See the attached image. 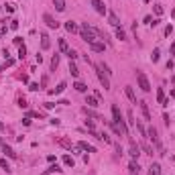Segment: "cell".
<instances>
[{"instance_id": "obj_46", "label": "cell", "mask_w": 175, "mask_h": 175, "mask_svg": "<svg viewBox=\"0 0 175 175\" xmlns=\"http://www.w3.org/2000/svg\"><path fill=\"white\" fill-rule=\"evenodd\" d=\"M145 23L147 24H153V16H145Z\"/></svg>"}, {"instance_id": "obj_11", "label": "cell", "mask_w": 175, "mask_h": 175, "mask_svg": "<svg viewBox=\"0 0 175 175\" xmlns=\"http://www.w3.org/2000/svg\"><path fill=\"white\" fill-rule=\"evenodd\" d=\"M90 49H92V51H96V53H104L106 45L100 43V41H94V43H90Z\"/></svg>"}, {"instance_id": "obj_23", "label": "cell", "mask_w": 175, "mask_h": 175, "mask_svg": "<svg viewBox=\"0 0 175 175\" xmlns=\"http://www.w3.org/2000/svg\"><path fill=\"white\" fill-rule=\"evenodd\" d=\"M59 49H61V53H65V55H67L69 47H67V41H65L63 37H61V39H59Z\"/></svg>"}, {"instance_id": "obj_17", "label": "cell", "mask_w": 175, "mask_h": 175, "mask_svg": "<svg viewBox=\"0 0 175 175\" xmlns=\"http://www.w3.org/2000/svg\"><path fill=\"white\" fill-rule=\"evenodd\" d=\"M108 23H110L112 27H120V20H118L116 12H108Z\"/></svg>"}, {"instance_id": "obj_44", "label": "cell", "mask_w": 175, "mask_h": 175, "mask_svg": "<svg viewBox=\"0 0 175 175\" xmlns=\"http://www.w3.org/2000/svg\"><path fill=\"white\" fill-rule=\"evenodd\" d=\"M43 106H45V108H47V110H51V108H53V106H55V104H53V102H43Z\"/></svg>"}, {"instance_id": "obj_33", "label": "cell", "mask_w": 175, "mask_h": 175, "mask_svg": "<svg viewBox=\"0 0 175 175\" xmlns=\"http://www.w3.org/2000/svg\"><path fill=\"white\" fill-rule=\"evenodd\" d=\"M67 57H69V61H75V59H78V51L69 49V51H67Z\"/></svg>"}, {"instance_id": "obj_16", "label": "cell", "mask_w": 175, "mask_h": 175, "mask_svg": "<svg viewBox=\"0 0 175 175\" xmlns=\"http://www.w3.org/2000/svg\"><path fill=\"white\" fill-rule=\"evenodd\" d=\"M124 94H126V98L130 100L132 104H136V96H134V90H132V86H126V88H124Z\"/></svg>"}, {"instance_id": "obj_28", "label": "cell", "mask_w": 175, "mask_h": 175, "mask_svg": "<svg viewBox=\"0 0 175 175\" xmlns=\"http://www.w3.org/2000/svg\"><path fill=\"white\" fill-rule=\"evenodd\" d=\"M57 65H59V53H55L53 57H51V69L55 71V69H57Z\"/></svg>"}, {"instance_id": "obj_21", "label": "cell", "mask_w": 175, "mask_h": 175, "mask_svg": "<svg viewBox=\"0 0 175 175\" xmlns=\"http://www.w3.org/2000/svg\"><path fill=\"white\" fill-rule=\"evenodd\" d=\"M163 102H165V90L163 88H157V104L163 106Z\"/></svg>"}, {"instance_id": "obj_22", "label": "cell", "mask_w": 175, "mask_h": 175, "mask_svg": "<svg viewBox=\"0 0 175 175\" xmlns=\"http://www.w3.org/2000/svg\"><path fill=\"white\" fill-rule=\"evenodd\" d=\"M149 175H161V165L159 163H151V167H149Z\"/></svg>"}, {"instance_id": "obj_24", "label": "cell", "mask_w": 175, "mask_h": 175, "mask_svg": "<svg viewBox=\"0 0 175 175\" xmlns=\"http://www.w3.org/2000/svg\"><path fill=\"white\" fill-rule=\"evenodd\" d=\"M69 71H71L73 78H79V69H78V65L73 63V61H69Z\"/></svg>"}, {"instance_id": "obj_7", "label": "cell", "mask_w": 175, "mask_h": 175, "mask_svg": "<svg viewBox=\"0 0 175 175\" xmlns=\"http://www.w3.org/2000/svg\"><path fill=\"white\" fill-rule=\"evenodd\" d=\"M139 106H141V112H143V116H145V120L151 122L153 118H151V112H149V104H147L145 100H141V102H139Z\"/></svg>"}, {"instance_id": "obj_18", "label": "cell", "mask_w": 175, "mask_h": 175, "mask_svg": "<svg viewBox=\"0 0 175 175\" xmlns=\"http://www.w3.org/2000/svg\"><path fill=\"white\" fill-rule=\"evenodd\" d=\"M73 90H78L82 94H88V86L83 82H73Z\"/></svg>"}, {"instance_id": "obj_19", "label": "cell", "mask_w": 175, "mask_h": 175, "mask_svg": "<svg viewBox=\"0 0 175 175\" xmlns=\"http://www.w3.org/2000/svg\"><path fill=\"white\" fill-rule=\"evenodd\" d=\"M61 171H63V169H61V167H59V165H57V163H55V165H51V167H49V169H47V171H43V173H41V175H51V173H61Z\"/></svg>"}, {"instance_id": "obj_29", "label": "cell", "mask_w": 175, "mask_h": 175, "mask_svg": "<svg viewBox=\"0 0 175 175\" xmlns=\"http://www.w3.org/2000/svg\"><path fill=\"white\" fill-rule=\"evenodd\" d=\"M0 167H2L6 173H12V169H10V165H8V161L6 159H0Z\"/></svg>"}, {"instance_id": "obj_25", "label": "cell", "mask_w": 175, "mask_h": 175, "mask_svg": "<svg viewBox=\"0 0 175 175\" xmlns=\"http://www.w3.org/2000/svg\"><path fill=\"white\" fill-rule=\"evenodd\" d=\"M128 171H130V173H139V171H141V167H139V163H136V161H130Z\"/></svg>"}, {"instance_id": "obj_8", "label": "cell", "mask_w": 175, "mask_h": 175, "mask_svg": "<svg viewBox=\"0 0 175 175\" xmlns=\"http://www.w3.org/2000/svg\"><path fill=\"white\" fill-rule=\"evenodd\" d=\"M65 90H67V83H65V82H59L55 90H49V96H59V94L65 92Z\"/></svg>"}, {"instance_id": "obj_5", "label": "cell", "mask_w": 175, "mask_h": 175, "mask_svg": "<svg viewBox=\"0 0 175 175\" xmlns=\"http://www.w3.org/2000/svg\"><path fill=\"white\" fill-rule=\"evenodd\" d=\"M43 23L47 24L49 29H59V20H55L49 12H45V15H43Z\"/></svg>"}, {"instance_id": "obj_38", "label": "cell", "mask_w": 175, "mask_h": 175, "mask_svg": "<svg viewBox=\"0 0 175 175\" xmlns=\"http://www.w3.org/2000/svg\"><path fill=\"white\" fill-rule=\"evenodd\" d=\"M86 128H88V130H94V128H96L94 120H90V118H88V120H86Z\"/></svg>"}, {"instance_id": "obj_15", "label": "cell", "mask_w": 175, "mask_h": 175, "mask_svg": "<svg viewBox=\"0 0 175 175\" xmlns=\"http://www.w3.org/2000/svg\"><path fill=\"white\" fill-rule=\"evenodd\" d=\"M86 104L90 108H98V106H100V100H98L96 96H86Z\"/></svg>"}, {"instance_id": "obj_20", "label": "cell", "mask_w": 175, "mask_h": 175, "mask_svg": "<svg viewBox=\"0 0 175 175\" xmlns=\"http://www.w3.org/2000/svg\"><path fill=\"white\" fill-rule=\"evenodd\" d=\"M53 6L57 12H65V0H53Z\"/></svg>"}, {"instance_id": "obj_9", "label": "cell", "mask_w": 175, "mask_h": 175, "mask_svg": "<svg viewBox=\"0 0 175 175\" xmlns=\"http://www.w3.org/2000/svg\"><path fill=\"white\" fill-rule=\"evenodd\" d=\"M2 153H4L6 157H10V159H19V155H16V151L15 149H12V147H8L4 143V145H2Z\"/></svg>"}, {"instance_id": "obj_4", "label": "cell", "mask_w": 175, "mask_h": 175, "mask_svg": "<svg viewBox=\"0 0 175 175\" xmlns=\"http://www.w3.org/2000/svg\"><path fill=\"white\" fill-rule=\"evenodd\" d=\"M92 6H94V10H96L100 16L108 15V8H106V4H104V0H92Z\"/></svg>"}, {"instance_id": "obj_31", "label": "cell", "mask_w": 175, "mask_h": 175, "mask_svg": "<svg viewBox=\"0 0 175 175\" xmlns=\"http://www.w3.org/2000/svg\"><path fill=\"white\" fill-rule=\"evenodd\" d=\"M100 69H104V73H106L108 78H110V75H112V71H110V65H108V63H104V61H102V63H100Z\"/></svg>"}, {"instance_id": "obj_34", "label": "cell", "mask_w": 175, "mask_h": 175, "mask_svg": "<svg viewBox=\"0 0 175 175\" xmlns=\"http://www.w3.org/2000/svg\"><path fill=\"white\" fill-rule=\"evenodd\" d=\"M100 139H102V141L106 143V145H112V139H110V136L106 134V132H100Z\"/></svg>"}, {"instance_id": "obj_37", "label": "cell", "mask_w": 175, "mask_h": 175, "mask_svg": "<svg viewBox=\"0 0 175 175\" xmlns=\"http://www.w3.org/2000/svg\"><path fill=\"white\" fill-rule=\"evenodd\" d=\"M24 55H27V47H24V45H20V47H19V57L24 59Z\"/></svg>"}, {"instance_id": "obj_35", "label": "cell", "mask_w": 175, "mask_h": 175, "mask_svg": "<svg viewBox=\"0 0 175 175\" xmlns=\"http://www.w3.org/2000/svg\"><path fill=\"white\" fill-rule=\"evenodd\" d=\"M141 149L147 153V155H151V157H153V147H149V145H141Z\"/></svg>"}, {"instance_id": "obj_45", "label": "cell", "mask_w": 175, "mask_h": 175, "mask_svg": "<svg viewBox=\"0 0 175 175\" xmlns=\"http://www.w3.org/2000/svg\"><path fill=\"white\" fill-rule=\"evenodd\" d=\"M15 10V4H6V12H12Z\"/></svg>"}, {"instance_id": "obj_32", "label": "cell", "mask_w": 175, "mask_h": 175, "mask_svg": "<svg viewBox=\"0 0 175 175\" xmlns=\"http://www.w3.org/2000/svg\"><path fill=\"white\" fill-rule=\"evenodd\" d=\"M134 126H136V130L141 132V136H147V130H145V126H143L141 122H134Z\"/></svg>"}, {"instance_id": "obj_43", "label": "cell", "mask_w": 175, "mask_h": 175, "mask_svg": "<svg viewBox=\"0 0 175 175\" xmlns=\"http://www.w3.org/2000/svg\"><path fill=\"white\" fill-rule=\"evenodd\" d=\"M29 90H33V92H37V90H41V88H39V83H31V86H29Z\"/></svg>"}, {"instance_id": "obj_27", "label": "cell", "mask_w": 175, "mask_h": 175, "mask_svg": "<svg viewBox=\"0 0 175 175\" xmlns=\"http://www.w3.org/2000/svg\"><path fill=\"white\" fill-rule=\"evenodd\" d=\"M63 165H67V167H73V165H75V161H73V157H69V155H63Z\"/></svg>"}, {"instance_id": "obj_40", "label": "cell", "mask_w": 175, "mask_h": 175, "mask_svg": "<svg viewBox=\"0 0 175 175\" xmlns=\"http://www.w3.org/2000/svg\"><path fill=\"white\" fill-rule=\"evenodd\" d=\"M171 33H173V24H167V27H165V35L169 37Z\"/></svg>"}, {"instance_id": "obj_6", "label": "cell", "mask_w": 175, "mask_h": 175, "mask_svg": "<svg viewBox=\"0 0 175 175\" xmlns=\"http://www.w3.org/2000/svg\"><path fill=\"white\" fill-rule=\"evenodd\" d=\"M128 155H130V159H132V161H136V159H139V155H141V147L136 145L134 141H130V149H128Z\"/></svg>"}, {"instance_id": "obj_26", "label": "cell", "mask_w": 175, "mask_h": 175, "mask_svg": "<svg viewBox=\"0 0 175 175\" xmlns=\"http://www.w3.org/2000/svg\"><path fill=\"white\" fill-rule=\"evenodd\" d=\"M159 55H161L159 47H155V49H153V53H151V61H153V63H157V61H159Z\"/></svg>"}, {"instance_id": "obj_3", "label": "cell", "mask_w": 175, "mask_h": 175, "mask_svg": "<svg viewBox=\"0 0 175 175\" xmlns=\"http://www.w3.org/2000/svg\"><path fill=\"white\" fill-rule=\"evenodd\" d=\"M94 69H96V75H98V79H100V83H102V88L104 90H110V78L100 69V65H94Z\"/></svg>"}, {"instance_id": "obj_41", "label": "cell", "mask_w": 175, "mask_h": 175, "mask_svg": "<svg viewBox=\"0 0 175 175\" xmlns=\"http://www.w3.org/2000/svg\"><path fill=\"white\" fill-rule=\"evenodd\" d=\"M19 106H20V108H27L29 104H27V100H24V98H19Z\"/></svg>"}, {"instance_id": "obj_14", "label": "cell", "mask_w": 175, "mask_h": 175, "mask_svg": "<svg viewBox=\"0 0 175 175\" xmlns=\"http://www.w3.org/2000/svg\"><path fill=\"white\" fill-rule=\"evenodd\" d=\"M63 27H65V31H67V33H79V27L73 23V20H67Z\"/></svg>"}, {"instance_id": "obj_13", "label": "cell", "mask_w": 175, "mask_h": 175, "mask_svg": "<svg viewBox=\"0 0 175 175\" xmlns=\"http://www.w3.org/2000/svg\"><path fill=\"white\" fill-rule=\"evenodd\" d=\"M78 147L82 149V151H88V153H96V147H94V145H90V143H86V141H79V143H78Z\"/></svg>"}, {"instance_id": "obj_48", "label": "cell", "mask_w": 175, "mask_h": 175, "mask_svg": "<svg viewBox=\"0 0 175 175\" xmlns=\"http://www.w3.org/2000/svg\"><path fill=\"white\" fill-rule=\"evenodd\" d=\"M0 130H4V122H0Z\"/></svg>"}, {"instance_id": "obj_1", "label": "cell", "mask_w": 175, "mask_h": 175, "mask_svg": "<svg viewBox=\"0 0 175 175\" xmlns=\"http://www.w3.org/2000/svg\"><path fill=\"white\" fill-rule=\"evenodd\" d=\"M79 37H82V39L86 41L88 45L96 41V33H94L92 27H88V23H83V24H82V29H79Z\"/></svg>"}, {"instance_id": "obj_49", "label": "cell", "mask_w": 175, "mask_h": 175, "mask_svg": "<svg viewBox=\"0 0 175 175\" xmlns=\"http://www.w3.org/2000/svg\"><path fill=\"white\" fill-rule=\"evenodd\" d=\"M171 96H173V98H175V88H173V90H171Z\"/></svg>"}, {"instance_id": "obj_39", "label": "cell", "mask_w": 175, "mask_h": 175, "mask_svg": "<svg viewBox=\"0 0 175 175\" xmlns=\"http://www.w3.org/2000/svg\"><path fill=\"white\" fill-rule=\"evenodd\" d=\"M126 118H128V124H130V126H134V116H132V112H126Z\"/></svg>"}, {"instance_id": "obj_51", "label": "cell", "mask_w": 175, "mask_h": 175, "mask_svg": "<svg viewBox=\"0 0 175 175\" xmlns=\"http://www.w3.org/2000/svg\"><path fill=\"white\" fill-rule=\"evenodd\" d=\"M130 175H139V173H130Z\"/></svg>"}, {"instance_id": "obj_50", "label": "cell", "mask_w": 175, "mask_h": 175, "mask_svg": "<svg viewBox=\"0 0 175 175\" xmlns=\"http://www.w3.org/2000/svg\"><path fill=\"white\" fill-rule=\"evenodd\" d=\"M2 145H4V141H2V139H0V147H2Z\"/></svg>"}, {"instance_id": "obj_42", "label": "cell", "mask_w": 175, "mask_h": 175, "mask_svg": "<svg viewBox=\"0 0 175 175\" xmlns=\"http://www.w3.org/2000/svg\"><path fill=\"white\" fill-rule=\"evenodd\" d=\"M10 29H12V31L19 29V20H10Z\"/></svg>"}, {"instance_id": "obj_2", "label": "cell", "mask_w": 175, "mask_h": 175, "mask_svg": "<svg viewBox=\"0 0 175 175\" xmlns=\"http://www.w3.org/2000/svg\"><path fill=\"white\" fill-rule=\"evenodd\" d=\"M136 82H139V88H141L145 94L151 92V83H149V78L145 75V71H139V69H136Z\"/></svg>"}, {"instance_id": "obj_10", "label": "cell", "mask_w": 175, "mask_h": 175, "mask_svg": "<svg viewBox=\"0 0 175 175\" xmlns=\"http://www.w3.org/2000/svg\"><path fill=\"white\" fill-rule=\"evenodd\" d=\"M41 49H43V51L51 49V39H49L47 33H41Z\"/></svg>"}, {"instance_id": "obj_36", "label": "cell", "mask_w": 175, "mask_h": 175, "mask_svg": "<svg viewBox=\"0 0 175 175\" xmlns=\"http://www.w3.org/2000/svg\"><path fill=\"white\" fill-rule=\"evenodd\" d=\"M153 10H155V15H157V16L163 15V6H161V4H155V6H153Z\"/></svg>"}, {"instance_id": "obj_47", "label": "cell", "mask_w": 175, "mask_h": 175, "mask_svg": "<svg viewBox=\"0 0 175 175\" xmlns=\"http://www.w3.org/2000/svg\"><path fill=\"white\" fill-rule=\"evenodd\" d=\"M171 55H173V57H175V43L171 45Z\"/></svg>"}, {"instance_id": "obj_12", "label": "cell", "mask_w": 175, "mask_h": 175, "mask_svg": "<svg viewBox=\"0 0 175 175\" xmlns=\"http://www.w3.org/2000/svg\"><path fill=\"white\" fill-rule=\"evenodd\" d=\"M57 143H59L61 147H63V149H67V151H71V149H73V143L69 141V139H65V136H59V139H57Z\"/></svg>"}, {"instance_id": "obj_30", "label": "cell", "mask_w": 175, "mask_h": 175, "mask_svg": "<svg viewBox=\"0 0 175 175\" xmlns=\"http://www.w3.org/2000/svg\"><path fill=\"white\" fill-rule=\"evenodd\" d=\"M116 39H120V41H126V33L120 29V27H116Z\"/></svg>"}]
</instances>
